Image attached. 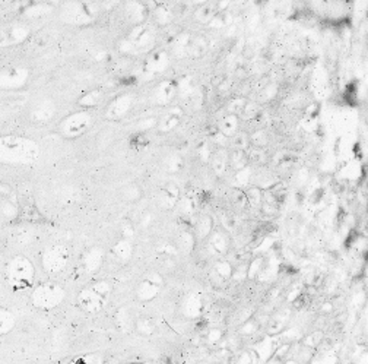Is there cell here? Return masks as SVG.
I'll use <instances>...</instances> for the list:
<instances>
[{
  "label": "cell",
  "mask_w": 368,
  "mask_h": 364,
  "mask_svg": "<svg viewBox=\"0 0 368 364\" xmlns=\"http://www.w3.org/2000/svg\"><path fill=\"white\" fill-rule=\"evenodd\" d=\"M227 336V332L222 329V328H218V326H213L210 329H207L206 335H204V342L209 345V347H219L222 344V341L225 339Z\"/></svg>",
  "instance_id": "4dcf8cb0"
},
{
  "label": "cell",
  "mask_w": 368,
  "mask_h": 364,
  "mask_svg": "<svg viewBox=\"0 0 368 364\" xmlns=\"http://www.w3.org/2000/svg\"><path fill=\"white\" fill-rule=\"evenodd\" d=\"M133 252H134V247H133L132 239H126V237H122L111 249L113 256L122 263H126L130 260V257L133 256Z\"/></svg>",
  "instance_id": "cb8c5ba5"
},
{
  "label": "cell",
  "mask_w": 368,
  "mask_h": 364,
  "mask_svg": "<svg viewBox=\"0 0 368 364\" xmlns=\"http://www.w3.org/2000/svg\"><path fill=\"white\" fill-rule=\"evenodd\" d=\"M134 328L136 330L140 333V335H145V336H151L155 333V325L152 322V319L146 318V316H140L134 321Z\"/></svg>",
  "instance_id": "8d00e7d4"
},
{
  "label": "cell",
  "mask_w": 368,
  "mask_h": 364,
  "mask_svg": "<svg viewBox=\"0 0 368 364\" xmlns=\"http://www.w3.org/2000/svg\"><path fill=\"white\" fill-rule=\"evenodd\" d=\"M123 198L126 199V202H139L143 198V190L140 189V186L137 184H129L123 189Z\"/></svg>",
  "instance_id": "60d3db41"
},
{
  "label": "cell",
  "mask_w": 368,
  "mask_h": 364,
  "mask_svg": "<svg viewBox=\"0 0 368 364\" xmlns=\"http://www.w3.org/2000/svg\"><path fill=\"white\" fill-rule=\"evenodd\" d=\"M16 325V318L15 315L4 309V307H0V336L3 335H7Z\"/></svg>",
  "instance_id": "f546056e"
},
{
  "label": "cell",
  "mask_w": 368,
  "mask_h": 364,
  "mask_svg": "<svg viewBox=\"0 0 368 364\" xmlns=\"http://www.w3.org/2000/svg\"><path fill=\"white\" fill-rule=\"evenodd\" d=\"M206 304L204 297L201 292H190L186 295V298L181 303V313L187 319H201L203 316Z\"/></svg>",
  "instance_id": "8fae6325"
},
{
  "label": "cell",
  "mask_w": 368,
  "mask_h": 364,
  "mask_svg": "<svg viewBox=\"0 0 368 364\" xmlns=\"http://www.w3.org/2000/svg\"><path fill=\"white\" fill-rule=\"evenodd\" d=\"M157 123H158L157 119L149 117V119H145V120L140 121V123H139V127H140V130H149V129L157 127Z\"/></svg>",
  "instance_id": "6f0895ef"
},
{
  "label": "cell",
  "mask_w": 368,
  "mask_h": 364,
  "mask_svg": "<svg viewBox=\"0 0 368 364\" xmlns=\"http://www.w3.org/2000/svg\"><path fill=\"white\" fill-rule=\"evenodd\" d=\"M66 297V290L54 283H44L35 287L31 294L33 304L41 310H51L57 307Z\"/></svg>",
  "instance_id": "3957f363"
},
{
  "label": "cell",
  "mask_w": 368,
  "mask_h": 364,
  "mask_svg": "<svg viewBox=\"0 0 368 364\" xmlns=\"http://www.w3.org/2000/svg\"><path fill=\"white\" fill-rule=\"evenodd\" d=\"M157 250L163 257H167V259H175L177 255H178V250H177L175 244L171 242H161L157 246Z\"/></svg>",
  "instance_id": "bcb514c9"
},
{
  "label": "cell",
  "mask_w": 368,
  "mask_h": 364,
  "mask_svg": "<svg viewBox=\"0 0 368 364\" xmlns=\"http://www.w3.org/2000/svg\"><path fill=\"white\" fill-rule=\"evenodd\" d=\"M245 195V201H247V206L250 208H260V205L263 203V190L257 186H247L243 189Z\"/></svg>",
  "instance_id": "83f0119b"
},
{
  "label": "cell",
  "mask_w": 368,
  "mask_h": 364,
  "mask_svg": "<svg viewBox=\"0 0 368 364\" xmlns=\"http://www.w3.org/2000/svg\"><path fill=\"white\" fill-rule=\"evenodd\" d=\"M132 106H133V98L130 94H124V95H120L117 98H114L110 106L107 107V117L111 119V120H119L124 117L130 110H132Z\"/></svg>",
  "instance_id": "5bb4252c"
},
{
  "label": "cell",
  "mask_w": 368,
  "mask_h": 364,
  "mask_svg": "<svg viewBox=\"0 0 368 364\" xmlns=\"http://www.w3.org/2000/svg\"><path fill=\"white\" fill-rule=\"evenodd\" d=\"M175 247L178 250V253H184V255H190L196 244H198V240H196V236L195 233L190 230V228H184V230H180L177 237H175Z\"/></svg>",
  "instance_id": "d6986e66"
},
{
  "label": "cell",
  "mask_w": 368,
  "mask_h": 364,
  "mask_svg": "<svg viewBox=\"0 0 368 364\" xmlns=\"http://www.w3.org/2000/svg\"><path fill=\"white\" fill-rule=\"evenodd\" d=\"M154 18H155V22L161 27H167L171 24V18H172V13L171 10L165 6V4H157V9H155V13H154Z\"/></svg>",
  "instance_id": "7bdbcfd3"
},
{
  "label": "cell",
  "mask_w": 368,
  "mask_h": 364,
  "mask_svg": "<svg viewBox=\"0 0 368 364\" xmlns=\"http://www.w3.org/2000/svg\"><path fill=\"white\" fill-rule=\"evenodd\" d=\"M323 339H325V333H323L320 329H317V330H314V332L308 333L307 336H302L301 344L316 351V348L320 345V342H322Z\"/></svg>",
  "instance_id": "f6af8a7d"
},
{
  "label": "cell",
  "mask_w": 368,
  "mask_h": 364,
  "mask_svg": "<svg viewBox=\"0 0 368 364\" xmlns=\"http://www.w3.org/2000/svg\"><path fill=\"white\" fill-rule=\"evenodd\" d=\"M212 152H213L212 145L203 144V145L201 146V149H199V157H201L202 161L206 162V164H209V160H210V157H212Z\"/></svg>",
  "instance_id": "11a10c76"
},
{
  "label": "cell",
  "mask_w": 368,
  "mask_h": 364,
  "mask_svg": "<svg viewBox=\"0 0 368 364\" xmlns=\"http://www.w3.org/2000/svg\"><path fill=\"white\" fill-rule=\"evenodd\" d=\"M259 329H260V324H259L257 316H250L248 319H245L240 324L238 329H237V335L238 336H250V335H254Z\"/></svg>",
  "instance_id": "836d02e7"
},
{
  "label": "cell",
  "mask_w": 368,
  "mask_h": 364,
  "mask_svg": "<svg viewBox=\"0 0 368 364\" xmlns=\"http://www.w3.org/2000/svg\"><path fill=\"white\" fill-rule=\"evenodd\" d=\"M292 316V310L289 307H281L272 315H269L266 322V333L270 336H278L285 329Z\"/></svg>",
  "instance_id": "7c38bea8"
},
{
  "label": "cell",
  "mask_w": 368,
  "mask_h": 364,
  "mask_svg": "<svg viewBox=\"0 0 368 364\" xmlns=\"http://www.w3.org/2000/svg\"><path fill=\"white\" fill-rule=\"evenodd\" d=\"M233 146L234 149H241V151H245L248 146H250V141H248V133H244V132H237L233 138Z\"/></svg>",
  "instance_id": "c3c4849f"
},
{
  "label": "cell",
  "mask_w": 368,
  "mask_h": 364,
  "mask_svg": "<svg viewBox=\"0 0 368 364\" xmlns=\"http://www.w3.org/2000/svg\"><path fill=\"white\" fill-rule=\"evenodd\" d=\"M168 63H169L168 54L164 50H158V51H154L146 59L145 71L148 73H160V72H164L168 68Z\"/></svg>",
  "instance_id": "ffe728a7"
},
{
  "label": "cell",
  "mask_w": 368,
  "mask_h": 364,
  "mask_svg": "<svg viewBox=\"0 0 368 364\" xmlns=\"http://www.w3.org/2000/svg\"><path fill=\"white\" fill-rule=\"evenodd\" d=\"M54 111H56V107L51 101H42L40 106H37L34 110H33V120L34 121H40V123H44L48 119H51L54 116Z\"/></svg>",
  "instance_id": "4316f807"
},
{
  "label": "cell",
  "mask_w": 368,
  "mask_h": 364,
  "mask_svg": "<svg viewBox=\"0 0 368 364\" xmlns=\"http://www.w3.org/2000/svg\"><path fill=\"white\" fill-rule=\"evenodd\" d=\"M177 97V83L172 81L160 82L154 91V101L155 104L165 107Z\"/></svg>",
  "instance_id": "e0dca14e"
},
{
  "label": "cell",
  "mask_w": 368,
  "mask_h": 364,
  "mask_svg": "<svg viewBox=\"0 0 368 364\" xmlns=\"http://www.w3.org/2000/svg\"><path fill=\"white\" fill-rule=\"evenodd\" d=\"M250 146L256 148H266L269 145V133L265 129H256L248 133Z\"/></svg>",
  "instance_id": "d6a6232c"
},
{
  "label": "cell",
  "mask_w": 368,
  "mask_h": 364,
  "mask_svg": "<svg viewBox=\"0 0 368 364\" xmlns=\"http://www.w3.org/2000/svg\"><path fill=\"white\" fill-rule=\"evenodd\" d=\"M247 265H248V262H243V263H238L237 266H234L231 281L240 284L247 280Z\"/></svg>",
  "instance_id": "816d5d0a"
},
{
  "label": "cell",
  "mask_w": 368,
  "mask_h": 364,
  "mask_svg": "<svg viewBox=\"0 0 368 364\" xmlns=\"http://www.w3.org/2000/svg\"><path fill=\"white\" fill-rule=\"evenodd\" d=\"M136 234V225L132 221H124L122 224V236L126 239H133Z\"/></svg>",
  "instance_id": "db71d44e"
},
{
  "label": "cell",
  "mask_w": 368,
  "mask_h": 364,
  "mask_svg": "<svg viewBox=\"0 0 368 364\" xmlns=\"http://www.w3.org/2000/svg\"><path fill=\"white\" fill-rule=\"evenodd\" d=\"M102 262H104V250L98 246L91 247L82 257V266L88 274L98 272L102 266Z\"/></svg>",
  "instance_id": "2e32d148"
},
{
  "label": "cell",
  "mask_w": 368,
  "mask_h": 364,
  "mask_svg": "<svg viewBox=\"0 0 368 364\" xmlns=\"http://www.w3.org/2000/svg\"><path fill=\"white\" fill-rule=\"evenodd\" d=\"M102 98H104V94H102L101 89H92V91L86 92L85 95H82L81 100H79L78 103H79L81 107H85V109H94V107H97V106L101 104Z\"/></svg>",
  "instance_id": "f1b7e54d"
},
{
  "label": "cell",
  "mask_w": 368,
  "mask_h": 364,
  "mask_svg": "<svg viewBox=\"0 0 368 364\" xmlns=\"http://www.w3.org/2000/svg\"><path fill=\"white\" fill-rule=\"evenodd\" d=\"M92 124V114L86 110L83 111H76L66 119L59 126V130L63 136L66 138H78L83 135Z\"/></svg>",
  "instance_id": "5b68a950"
},
{
  "label": "cell",
  "mask_w": 368,
  "mask_h": 364,
  "mask_svg": "<svg viewBox=\"0 0 368 364\" xmlns=\"http://www.w3.org/2000/svg\"><path fill=\"white\" fill-rule=\"evenodd\" d=\"M30 78V71L27 68L13 66L0 71V89H16L25 85Z\"/></svg>",
  "instance_id": "9c48e42d"
},
{
  "label": "cell",
  "mask_w": 368,
  "mask_h": 364,
  "mask_svg": "<svg viewBox=\"0 0 368 364\" xmlns=\"http://www.w3.org/2000/svg\"><path fill=\"white\" fill-rule=\"evenodd\" d=\"M276 347H278V342H275L273 336L268 335L263 341H260L257 345H254L253 350H254L259 362H269V359L275 353Z\"/></svg>",
  "instance_id": "484cf974"
},
{
  "label": "cell",
  "mask_w": 368,
  "mask_h": 364,
  "mask_svg": "<svg viewBox=\"0 0 368 364\" xmlns=\"http://www.w3.org/2000/svg\"><path fill=\"white\" fill-rule=\"evenodd\" d=\"M184 168V161L180 155H169L164 161V170L168 174H178Z\"/></svg>",
  "instance_id": "f35d334b"
},
{
  "label": "cell",
  "mask_w": 368,
  "mask_h": 364,
  "mask_svg": "<svg viewBox=\"0 0 368 364\" xmlns=\"http://www.w3.org/2000/svg\"><path fill=\"white\" fill-rule=\"evenodd\" d=\"M180 187L175 183H167L158 195V206L163 211H172L175 209L177 203L180 201Z\"/></svg>",
  "instance_id": "9a60e30c"
},
{
  "label": "cell",
  "mask_w": 368,
  "mask_h": 364,
  "mask_svg": "<svg viewBox=\"0 0 368 364\" xmlns=\"http://www.w3.org/2000/svg\"><path fill=\"white\" fill-rule=\"evenodd\" d=\"M4 278L13 290H25L34 284L35 266L28 257L18 255L7 262L4 268Z\"/></svg>",
  "instance_id": "7a4b0ae2"
},
{
  "label": "cell",
  "mask_w": 368,
  "mask_h": 364,
  "mask_svg": "<svg viewBox=\"0 0 368 364\" xmlns=\"http://www.w3.org/2000/svg\"><path fill=\"white\" fill-rule=\"evenodd\" d=\"M78 304H79V307L83 312L95 315V313H100L105 307L107 297L98 294L91 287H86V288L82 290L79 295H78Z\"/></svg>",
  "instance_id": "ba28073f"
},
{
  "label": "cell",
  "mask_w": 368,
  "mask_h": 364,
  "mask_svg": "<svg viewBox=\"0 0 368 364\" xmlns=\"http://www.w3.org/2000/svg\"><path fill=\"white\" fill-rule=\"evenodd\" d=\"M265 262H266V259L263 256H257L253 260H250L247 265V280H253V281L257 280Z\"/></svg>",
  "instance_id": "ab89813d"
},
{
  "label": "cell",
  "mask_w": 368,
  "mask_h": 364,
  "mask_svg": "<svg viewBox=\"0 0 368 364\" xmlns=\"http://www.w3.org/2000/svg\"><path fill=\"white\" fill-rule=\"evenodd\" d=\"M164 277L158 272V271H152L149 272L136 288V297L143 301V303H148V301H152L155 300L161 290L164 287Z\"/></svg>",
  "instance_id": "8992f818"
},
{
  "label": "cell",
  "mask_w": 368,
  "mask_h": 364,
  "mask_svg": "<svg viewBox=\"0 0 368 364\" xmlns=\"http://www.w3.org/2000/svg\"><path fill=\"white\" fill-rule=\"evenodd\" d=\"M248 164L250 165H263L268 161V154L265 152V148H256V146H248L245 149Z\"/></svg>",
  "instance_id": "e575fe53"
},
{
  "label": "cell",
  "mask_w": 368,
  "mask_h": 364,
  "mask_svg": "<svg viewBox=\"0 0 368 364\" xmlns=\"http://www.w3.org/2000/svg\"><path fill=\"white\" fill-rule=\"evenodd\" d=\"M82 362H102V359H100V357H83V359H81Z\"/></svg>",
  "instance_id": "680465c9"
},
{
  "label": "cell",
  "mask_w": 368,
  "mask_h": 364,
  "mask_svg": "<svg viewBox=\"0 0 368 364\" xmlns=\"http://www.w3.org/2000/svg\"><path fill=\"white\" fill-rule=\"evenodd\" d=\"M248 164V158H247V154L245 151H241V149H234L233 152L228 154V167H231L234 171H238L241 168H244Z\"/></svg>",
  "instance_id": "1f68e13d"
},
{
  "label": "cell",
  "mask_w": 368,
  "mask_h": 364,
  "mask_svg": "<svg viewBox=\"0 0 368 364\" xmlns=\"http://www.w3.org/2000/svg\"><path fill=\"white\" fill-rule=\"evenodd\" d=\"M218 130L219 133H222L227 139L233 138L238 130H240V117L238 114H233V113H227L218 124Z\"/></svg>",
  "instance_id": "603a6c76"
},
{
  "label": "cell",
  "mask_w": 368,
  "mask_h": 364,
  "mask_svg": "<svg viewBox=\"0 0 368 364\" xmlns=\"http://www.w3.org/2000/svg\"><path fill=\"white\" fill-rule=\"evenodd\" d=\"M70 259L69 249L65 244H54L44 250L42 253V268L48 274H57L63 271Z\"/></svg>",
  "instance_id": "277c9868"
},
{
  "label": "cell",
  "mask_w": 368,
  "mask_h": 364,
  "mask_svg": "<svg viewBox=\"0 0 368 364\" xmlns=\"http://www.w3.org/2000/svg\"><path fill=\"white\" fill-rule=\"evenodd\" d=\"M233 201H234V203H237L240 208H244V206H247L244 190H243V189H235V190H234V193H233Z\"/></svg>",
  "instance_id": "9f6ffc18"
},
{
  "label": "cell",
  "mask_w": 368,
  "mask_h": 364,
  "mask_svg": "<svg viewBox=\"0 0 368 364\" xmlns=\"http://www.w3.org/2000/svg\"><path fill=\"white\" fill-rule=\"evenodd\" d=\"M245 101H247V98L243 97V95H240V97H234L233 100H230V101H228V104H227V107H225L227 113L240 114L241 109L244 107Z\"/></svg>",
  "instance_id": "7dc6e473"
},
{
  "label": "cell",
  "mask_w": 368,
  "mask_h": 364,
  "mask_svg": "<svg viewBox=\"0 0 368 364\" xmlns=\"http://www.w3.org/2000/svg\"><path fill=\"white\" fill-rule=\"evenodd\" d=\"M259 114H260V103H257V101H248L247 100L244 107L241 109V111L238 114V117L244 119V120H253Z\"/></svg>",
  "instance_id": "74e56055"
},
{
  "label": "cell",
  "mask_w": 368,
  "mask_h": 364,
  "mask_svg": "<svg viewBox=\"0 0 368 364\" xmlns=\"http://www.w3.org/2000/svg\"><path fill=\"white\" fill-rule=\"evenodd\" d=\"M155 219H157V218H155V214H154L152 211L146 209V211H143V212L140 214L137 225H139L140 228H143V230H148V228H151V227L155 224Z\"/></svg>",
  "instance_id": "681fc988"
},
{
  "label": "cell",
  "mask_w": 368,
  "mask_h": 364,
  "mask_svg": "<svg viewBox=\"0 0 368 364\" xmlns=\"http://www.w3.org/2000/svg\"><path fill=\"white\" fill-rule=\"evenodd\" d=\"M278 92H279V86H278L276 82H266L259 89V100H260V103H269L278 95Z\"/></svg>",
  "instance_id": "d590c367"
},
{
  "label": "cell",
  "mask_w": 368,
  "mask_h": 364,
  "mask_svg": "<svg viewBox=\"0 0 368 364\" xmlns=\"http://www.w3.org/2000/svg\"><path fill=\"white\" fill-rule=\"evenodd\" d=\"M213 228H215V222H213L212 215H209V214H202V215L198 218V221H196V224H195V228H193V233H195V236H196V240H198V242H204V240L209 237V234L212 233Z\"/></svg>",
  "instance_id": "7402d4cb"
},
{
  "label": "cell",
  "mask_w": 368,
  "mask_h": 364,
  "mask_svg": "<svg viewBox=\"0 0 368 364\" xmlns=\"http://www.w3.org/2000/svg\"><path fill=\"white\" fill-rule=\"evenodd\" d=\"M253 176V170L250 165H247L244 168L235 171V177H234V182H235V186L237 189H244L250 184V179Z\"/></svg>",
  "instance_id": "ee69618b"
},
{
  "label": "cell",
  "mask_w": 368,
  "mask_h": 364,
  "mask_svg": "<svg viewBox=\"0 0 368 364\" xmlns=\"http://www.w3.org/2000/svg\"><path fill=\"white\" fill-rule=\"evenodd\" d=\"M228 151L225 148H215L212 157L209 160V165L215 176H224L228 168Z\"/></svg>",
  "instance_id": "44dd1931"
},
{
  "label": "cell",
  "mask_w": 368,
  "mask_h": 364,
  "mask_svg": "<svg viewBox=\"0 0 368 364\" xmlns=\"http://www.w3.org/2000/svg\"><path fill=\"white\" fill-rule=\"evenodd\" d=\"M237 363H259V359H257L254 350L251 348V350H245V351H241V353H240V356L237 357Z\"/></svg>",
  "instance_id": "f5cc1de1"
},
{
  "label": "cell",
  "mask_w": 368,
  "mask_h": 364,
  "mask_svg": "<svg viewBox=\"0 0 368 364\" xmlns=\"http://www.w3.org/2000/svg\"><path fill=\"white\" fill-rule=\"evenodd\" d=\"M28 36H30V28H27L25 25L21 24L10 25L0 33V47H10L21 44L22 41L28 38Z\"/></svg>",
  "instance_id": "4fadbf2b"
},
{
  "label": "cell",
  "mask_w": 368,
  "mask_h": 364,
  "mask_svg": "<svg viewBox=\"0 0 368 364\" xmlns=\"http://www.w3.org/2000/svg\"><path fill=\"white\" fill-rule=\"evenodd\" d=\"M181 116H183V110L180 107H172L168 110L167 114H164L163 117L157 123V129L161 133H168L172 132L174 129L178 127L180 121H181Z\"/></svg>",
  "instance_id": "ac0fdd59"
},
{
  "label": "cell",
  "mask_w": 368,
  "mask_h": 364,
  "mask_svg": "<svg viewBox=\"0 0 368 364\" xmlns=\"http://www.w3.org/2000/svg\"><path fill=\"white\" fill-rule=\"evenodd\" d=\"M233 272H234V265L227 256L216 257L210 268V281L213 285L221 287L231 281Z\"/></svg>",
  "instance_id": "30bf717a"
},
{
  "label": "cell",
  "mask_w": 368,
  "mask_h": 364,
  "mask_svg": "<svg viewBox=\"0 0 368 364\" xmlns=\"http://www.w3.org/2000/svg\"><path fill=\"white\" fill-rule=\"evenodd\" d=\"M278 336L281 338V342L295 344L297 341H301L304 335L301 333V329H300V328H288V326H286L285 329H284Z\"/></svg>",
  "instance_id": "b9f144b4"
},
{
  "label": "cell",
  "mask_w": 368,
  "mask_h": 364,
  "mask_svg": "<svg viewBox=\"0 0 368 364\" xmlns=\"http://www.w3.org/2000/svg\"><path fill=\"white\" fill-rule=\"evenodd\" d=\"M40 157V146L19 135L0 136V162L4 165H33Z\"/></svg>",
  "instance_id": "6da1fadb"
},
{
  "label": "cell",
  "mask_w": 368,
  "mask_h": 364,
  "mask_svg": "<svg viewBox=\"0 0 368 364\" xmlns=\"http://www.w3.org/2000/svg\"><path fill=\"white\" fill-rule=\"evenodd\" d=\"M206 249L212 257H224L230 253L231 249V239L228 236V231L222 228H213L209 237L204 240Z\"/></svg>",
  "instance_id": "52a82bcc"
},
{
  "label": "cell",
  "mask_w": 368,
  "mask_h": 364,
  "mask_svg": "<svg viewBox=\"0 0 368 364\" xmlns=\"http://www.w3.org/2000/svg\"><path fill=\"white\" fill-rule=\"evenodd\" d=\"M94 291H97L98 294L104 295V297H108L113 291V287L110 281H105V280H100V281H95L92 285H89Z\"/></svg>",
  "instance_id": "f907efd6"
},
{
  "label": "cell",
  "mask_w": 368,
  "mask_h": 364,
  "mask_svg": "<svg viewBox=\"0 0 368 364\" xmlns=\"http://www.w3.org/2000/svg\"><path fill=\"white\" fill-rule=\"evenodd\" d=\"M178 211H180V215L186 219H192V217L198 212V208H199V202H198V198L195 195H190V193H186L183 196H180V201L177 203Z\"/></svg>",
  "instance_id": "d4e9b609"
}]
</instances>
